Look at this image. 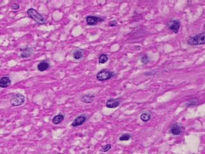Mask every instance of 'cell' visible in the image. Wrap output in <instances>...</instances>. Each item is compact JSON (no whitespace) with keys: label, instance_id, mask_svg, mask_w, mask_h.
Wrapping results in <instances>:
<instances>
[{"label":"cell","instance_id":"1","mask_svg":"<svg viewBox=\"0 0 205 154\" xmlns=\"http://www.w3.org/2000/svg\"><path fill=\"white\" fill-rule=\"evenodd\" d=\"M26 13L28 15V17L32 19L34 21H35L38 24H45L46 23V19L42 14H40L39 12L34 8H29L26 11Z\"/></svg>","mask_w":205,"mask_h":154},{"label":"cell","instance_id":"2","mask_svg":"<svg viewBox=\"0 0 205 154\" xmlns=\"http://www.w3.org/2000/svg\"><path fill=\"white\" fill-rule=\"evenodd\" d=\"M188 44L196 46V45L204 44L205 43V33H201L200 34H197L195 36L190 37L187 40Z\"/></svg>","mask_w":205,"mask_h":154},{"label":"cell","instance_id":"3","mask_svg":"<svg viewBox=\"0 0 205 154\" xmlns=\"http://www.w3.org/2000/svg\"><path fill=\"white\" fill-rule=\"evenodd\" d=\"M25 101V96L21 93H16L10 99V103L12 106H19L23 105Z\"/></svg>","mask_w":205,"mask_h":154},{"label":"cell","instance_id":"4","mask_svg":"<svg viewBox=\"0 0 205 154\" xmlns=\"http://www.w3.org/2000/svg\"><path fill=\"white\" fill-rule=\"evenodd\" d=\"M114 72H112L110 70H102L97 74L96 79L98 81H105V80H108L110 79H112L114 76Z\"/></svg>","mask_w":205,"mask_h":154},{"label":"cell","instance_id":"5","mask_svg":"<svg viewBox=\"0 0 205 154\" xmlns=\"http://www.w3.org/2000/svg\"><path fill=\"white\" fill-rule=\"evenodd\" d=\"M103 21H104V18L98 16H88L86 17V23L89 25H95Z\"/></svg>","mask_w":205,"mask_h":154},{"label":"cell","instance_id":"6","mask_svg":"<svg viewBox=\"0 0 205 154\" xmlns=\"http://www.w3.org/2000/svg\"><path fill=\"white\" fill-rule=\"evenodd\" d=\"M168 29L170 31H171L172 32H174L175 34H177L178 33V31L180 30V23L179 21H177V20H171L168 22Z\"/></svg>","mask_w":205,"mask_h":154},{"label":"cell","instance_id":"7","mask_svg":"<svg viewBox=\"0 0 205 154\" xmlns=\"http://www.w3.org/2000/svg\"><path fill=\"white\" fill-rule=\"evenodd\" d=\"M184 129H185V128L180 124H174L173 126H171L169 131H170L171 135H180L184 131Z\"/></svg>","mask_w":205,"mask_h":154},{"label":"cell","instance_id":"8","mask_svg":"<svg viewBox=\"0 0 205 154\" xmlns=\"http://www.w3.org/2000/svg\"><path fill=\"white\" fill-rule=\"evenodd\" d=\"M20 50H21V55H20L21 58H29L33 54V53H34L33 48L29 47V46H27V47H25L24 48H21Z\"/></svg>","mask_w":205,"mask_h":154},{"label":"cell","instance_id":"9","mask_svg":"<svg viewBox=\"0 0 205 154\" xmlns=\"http://www.w3.org/2000/svg\"><path fill=\"white\" fill-rule=\"evenodd\" d=\"M86 120H87V116L84 115V114H82V115L77 116L73 120V122L71 124V126L72 127H77V126H82L83 124L86 122Z\"/></svg>","mask_w":205,"mask_h":154},{"label":"cell","instance_id":"10","mask_svg":"<svg viewBox=\"0 0 205 154\" xmlns=\"http://www.w3.org/2000/svg\"><path fill=\"white\" fill-rule=\"evenodd\" d=\"M121 102L119 99H115V98H110L106 103V106L108 108H116L118 106H120Z\"/></svg>","mask_w":205,"mask_h":154},{"label":"cell","instance_id":"11","mask_svg":"<svg viewBox=\"0 0 205 154\" xmlns=\"http://www.w3.org/2000/svg\"><path fill=\"white\" fill-rule=\"evenodd\" d=\"M12 80L8 76H3L0 79V88H8L11 85Z\"/></svg>","mask_w":205,"mask_h":154},{"label":"cell","instance_id":"12","mask_svg":"<svg viewBox=\"0 0 205 154\" xmlns=\"http://www.w3.org/2000/svg\"><path fill=\"white\" fill-rule=\"evenodd\" d=\"M37 68H38V70L39 71L43 72V71H45V70H48L50 68V64H49L48 61L45 60V61H42V62H39L38 66H37Z\"/></svg>","mask_w":205,"mask_h":154},{"label":"cell","instance_id":"13","mask_svg":"<svg viewBox=\"0 0 205 154\" xmlns=\"http://www.w3.org/2000/svg\"><path fill=\"white\" fill-rule=\"evenodd\" d=\"M95 98L94 94H91V93H88V94H84L81 97V100L84 103H90L94 101V99Z\"/></svg>","mask_w":205,"mask_h":154},{"label":"cell","instance_id":"14","mask_svg":"<svg viewBox=\"0 0 205 154\" xmlns=\"http://www.w3.org/2000/svg\"><path fill=\"white\" fill-rule=\"evenodd\" d=\"M84 51L82 49H77L73 53V57L76 60H81L84 57Z\"/></svg>","mask_w":205,"mask_h":154},{"label":"cell","instance_id":"15","mask_svg":"<svg viewBox=\"0 0 205 154\" xmlns=\"http://www.w3.org/2000/svg\"><path fill=\"white\" fill-rule=\"evenodd\" d=\"M64 120V115H62V114H58V115H56L53 118V120H52V122L54 125H58L59 123H61L62 120Z\"/></svg>","mask_w":205,"mask_h":154},{"label":"cell","instance_id":"16","mask_svg":"<svg viewBox=\"0 0 205 154\" xmlns=\"http://www.w3.org/2000/svg\"><path fill=\"white\" fill-rule=\"evenodd\" d=\"M151 114L149 112H144L141 115V119L144 122H147L151 119Z\"/></svg>","mask_w":205,"mask_h":154},{"label":"cell","instance_id":"17","mask_svg":"<svg viewBox=\"0 0 205 154\" xmlns=\"http://www.w3.org/2000/svg\"><path fill=\"white\" fill-rule=\"evenodd\" d=\"M108 61V57L107 54H101L99 57H98V62L100 64H104Z\"/></svg>","mask_w":205,"mask_h":154},{"label":"cell","instance_id":"18","mask_svg":"<svg viewBox=\"0 0 205 154\" xmlns=\"http://www.w3.org/2000/svg\"><path fill=\"white\" fill-rule=\"evenodd\" d=\"M131 139V135L130 134H123V135H121L119 137L120 141H127V140H130Z\"/></svg>","mask_w":205,"mask_h":154},{"label":"cell","instance_id":"19","mask_svg":"<svg viewBox=\"0 0 205 154\" xmlns=\"http://www.w3.org/2000/svg\"><path fill=\"white\" fill-rule=\"evenodd\" d=\"M200 103V102L196 100V99H193V100H190V101H189L186 104V106H196L198 104Z\"/></svg>","mask_w":205,"mask_h":154},{"label":"cell","instance_id":"20","mask_svg":"<svg viewBox=\"0 0 205 154\" xmlns=\"http://www.w3.org/2000/svg\"><path fill=\"white\" fill-rule=\"evenodd\" d=\"M141 61L143 65L148 64V62H149V57H148V55H144V56L141 58Z\"/></svg>","mask_w":205,"mask_h":154},{"label":"cell","instance_id":"21","mask_svg":"<svg viewBox=\"0 0 205 154\" xmlns=\"http://www.w3.org/2000/svg\"><path fill=\"white\" fill-rule=\"evenodd\" d=\"M112 149V145L111 144H107V145L104 146V147H102L101 151L104 152H108L110 149Z\"/></svg>","mask_w":205,"mask_h":154},{"label":"cell","instance_id":"22","mask_svg":"<svg viewBox=\"0 0 205 154\" xmlns=\"http://www.w3.org/2000/svg\"><path fill=\"white\" fill-rule=\"evenodd\" d=\"M11 8L12 9H13L14 11H17V10H18V9L20 8V5L18 3H13V4H12Z\"/></svg>","mask_w":205,"mask_h":154},{"label":"cell","instance_id":"23","mask_svg":"<svg viewBox=\"0 0 205 154\" xmlns=\"http://www.w3.org/2000/svg\"><path fill=\"white\" fill-rule=\"evenodd\" d=\"M109 25L110 26H116V25H117V21H110Z\"/></svg>","mask_w":205,"mask_h":154}]
</instances>
